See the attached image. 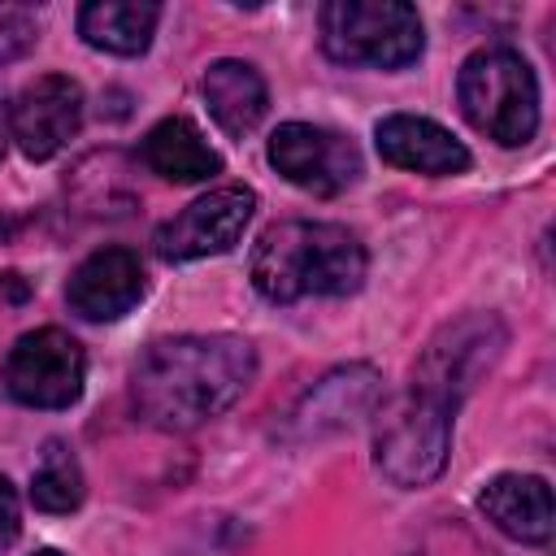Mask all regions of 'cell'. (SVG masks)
<instances>
[{
	"mask_svg": "<svg viewBox=\"0 0 556 556\" xmlns=\"http://www.w3.org/2000/svg\"><path fill=\"white\" fill-rule=\"evenodd\" d=\"M35 39H39V26L26 13H4L0 17V65L26 56L35 48Z\"/></svg>",
	"mask_w": 556,
	"mask_h": 556,
	"instance_id": "cell-19",
	"label": "cell"
},
{
	"mask_svg": "<svg viewBox=\"0 0 556 556\" xmlns=\"http://www.w3.org/2000/svg\"><path fill=\"white\" fill-rule=\"evenodd\" d=\"M17 530H22V508H17V491L13 482L0 473V556L17 543Z\"/></svg>",
	"mask_w": 556,
	"mask_h": 556,
	"instance_id": "cell-20",
	"label": "cell"
},
{
	"mask_svg": "<svg viewBox=\"0 0 556 556\" xmlns=\"http://www.w3.org/2000/svg\"><path fill=\"white\" fill-rule=\"evenodd\" d=\"M4 235H9V222H0V239H4Z\"/></svg>",
	"mask_w": 556,
	"mask_h": 556,
	"instance_id": "cell-21",
	"label": "cell"
},
{
	"mask_svg": "<svg viewBox=\"0 0 556 556\" xmlns=\"http://www.w3.org/2000/svg\"><path fill=\"white\" fill-rule=\"evenodd\" d=\"M256 352L239 334H178L156 339L130 378V400L143 421L161 430H195L226 413L252 382Z\"/></svg>",
	"mask_w": 556,
	"mask_h": 556,
	"instance_id": "cell-1",
	"label": "cell"
},
{
	"mask_svg": "<svg viewBox=\"0 0 556 556\" xmlns=\"http://www.w3.org/2000/svg\"><path fill=\"white\" fill-rule=\"evenodd\" d=\"M35 556H61V552H35Z\"/></svg>",
	"mask_w": 556,
	"mask_h": 556,
	"instance_id": "cell-22",
	"label": "cell"
},
{
	"mask_svg": "<svg viewBox=\"0 0 556 556\" xmlns=\"http://www.w3.org/2000/svg\"><path fill=\"white\" fill-rule=\"evenodd\" d=\"M374 143L387 165L413 169V174H460L469 169V148L439 122L417 113H391L378 122Z\"/></svg>",
	"mask_w": 556,
	"mask_h": 556,
	"instance_id": "cell-12",
	"label": "cell"
},
{
	"mask_svg": "<svg viewBox=\"0 0 556 556\" xmlns=\"http://www.w3.org/2000/svg\"><path fill=\"white\" fill-rule=\"evenodd\" d=\"M30 504L43 513H70L83 504V469L61 439H48L30 473Z\"/></svg>",
	"mask_w": 556,
	"mask_h": 556,
	"instance_id": "cell-18",
	"label": "cell"
},
{
	"mask_svg": "<svg viewBox=\"0 0 556 556\" xmlns=\"http://www.w3.org/2000/svg\"><path fill=\"white\" fill-rule=\"evenodd\" d=\"M504 343H508V330L500 326L495 313H469L430 339V348L413 369V387L456 408L473 391V382L500 361Z\"/></svg>",
	"mask_w": 556,
	"mask_h": 556,
	"instance_id": "cell-6",
	"label": "cell"
},
{
	"mask_svg": "<svg viewBox=\"0 0 556 556\" xmlns=\"http://www.w3.org/2000/svg\"><path fill=\"white\" fill-rule=\"evenodd\" d=\"M83 378H87L83 343L56 326L22 334L4 361L9 395L30 408H70L83 395Z\"/></svg>",
	"mask_w": 556,
	"mask_h": 556,
	"instance_id": "cell-7",
	"label": "cell"
},
{
	"mask_svg": "<svg viewBox=\"0 0 556 556\" xmlns=\"http://www.w3.org/2000/svg\"><path fill=\"white\" fill-rule=\"evenodd\" d=\"M65 300L83 321H117L143 300V265L126 248L91 252L65 282Z\"/></svg>",
	"mask_w": 556,
	"mask_h": 556,
	"instance_id": "cell-11",
	"label": "cell"
},
{
	"mask_svg": "<svg viewBox=\"0 0 556 556\" xmlns=\"http://www.w3.org/2000/svg\"><path fill=\"white\" fill-rule=\"evenodd\" d=\"M156 22H161V4H148V0H91L78 9V35L91 48H104L113 56L148 52Z\"/></svg>",
	"mask_w": 556,
	"mask_h": 556,
	"instance_id": "cell-16",
	"label": "cell"
},
{
	"mask_svg": "<svg viewBox=\"0 0 556 556\" xmlns=\"http://www.w3.org/2000/svg\"><path fill=\"white\" fill-rule=\"evenodd\" d=\"M204 104L230 139H243L261 126V117L269 109V91H265V78L256 74V65L226 56L204 70Z\"/></svg>",
	"mask_w": 556,
	"mask_h": 556,
	"instance_id": "cell-15",
	"label": "cell"
},
{
	"mask_svg": "<svg viewBox=\"0 0 556 556\" xmlns=\"http://www.w3.org/2000/svg\"><path fill=\"white\" fill-rule=\"evenodd\" d=\"M456 100L469 126L504 148L526 143L539 126V83L526 56L513 48L469 52L456 74Z\"/></svg>",
	"mask_w": 556,
	"mask_h": 556,
	"instance_id": "cell-3",
	"label": "cell"
},
{
	"mask_svg": "<svg viewBox=\"0 0 556 556\" xmlns=\"http://www.w3.org/2000/svg\"><path fill=\"white\" fill-rule=\"evenodd\" d=\"M478 508L495 530L517 543H547L552 539V486L534 473H500L482 486Z\"/></svg>",
	"mask_w": 556,
	"mask_h": 556,
	"instance_id": "cell-14",
	"label": "cell"
},
{
	"mask_svg": "<svg viewBox=\"0 0 556 556\" xmlns=\"http://www.w3.org/2000/svg\"><path fill=\"white\" fill-rule=\"evenodd\" d=\"M252 208H256V195L248 187H217L191 200L178 217H169L152 235V248L161 261H200V256L230 252L248 230Z\"/></svg>",
	"mask_w": 556,
	"mask_h": 556,
	"instance_id": "cell-9",
	"label": "cell"
},
{
	"mask_svg": "<svg viewBox=\"0 0 556 556\" xmlns=\"http://www.w3.org/2000/svg\"><path fill=\"white\" fill-rule=\"evenodd\" d=\"M365 248L339 222H274L252 248V287L274 304L352 295L365 282Z\"/></svg>",
	"mask_w": 556,
	"mask_h": 556,
	"instance_id": "cell-2",
	"label": "cell"
},
{
	"mask_svg": "<svg viewBox=\"0 0 556 556\" xmlns=\"http://www.w3.org/2000/svg\"><path fill=\"white\" fill-rule=\"evenodd\" d=\"M143 161L152 174L169 182H204L222 174V156L208 148L195 122L187 117H165L143 135Z\"/></svg>",
	"mask_w": 556,
	"mask_h": 556,
	"instance_id": "cell-17",
	"label": "cell"
},
{
	"mask_svg": "<svg viewBox=\"0 0 556 556\" xmlns=\"http://www.w3.org/2000/svg\"><path fill=\"white\" fill-rule=\"evenodd\" d=\"M321 48L339 65L404 70L421 56V17L404 0H330L317 13Z\"/></svg>",
	"mask_w": 556,
	"mask_h": 556,
	"instance_id": "cell-4",
	"label": "cell"
},
{
	"mask_svg": "<svg viewBox=\"0 0 556 556\" xmlns=\"http://www.w3.org/2000/svg\"><path fill=\"white\" fill-rule=\"evenodd\" d=\"M83 126V87L65 74H43L17 91L9 109V135L30 161L56 156Z\"/></svg>",
	"mask_w": 556,
	"mask_h": 556,
	"instance_id": "cell-10",
	"label": "cell"
},
{
	"mask_svg": "<svg viewBox=\"0 0 556 556\" xmlns=\"http://www.w3.org/2000/svg\"><path fill=\"white\" fill-rule=\"evenodd\" d=\"M452 404L430 391H408L382 421L374 439V460L395 486H426L443 473L452 452Z\"/></svg>",
	"mask_w": 556,
	"mask_h": 556,
	"instance_id": "cell-5",
	"label": "cell"
},
{
	"mask_svg": "<svg viewBox=\"0 0 556 556\" xmlns=\"http://www.w3.org/2000/svg\"><path fill=\"white\" fill-rule=\"evenodd\" d=\"M378 400V374L369 365H348L326 374L291 413V434L295 439H313V434H330L352 426L369 404Z\"/></svg>",
	"mask_w": 556,
	"mask_h": 556,
	"instance_id": "cell-13",
	"label": "cell"
},
{
	"mask_svg": "<svg viewBox=\"0 0 556 556\" xmlns=\"http://www.w3.org/2000/svg\"><path fill=\"white\" fill-rule=\"evenodd\" d=\"M269 165L300 191L339 195L361 178V152L348 135L313 122H282L269 135Z\"/></svg>",
	"mask_w": 556,
	"mask_h": 556,
	"instance_id": "cell-8",
	"label": "cell"
}]
</instances>
